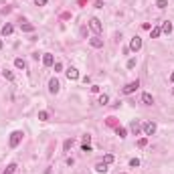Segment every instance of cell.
Instances as JSON below:
<instances>
[{"label": "cell", "mask_w": 174, "mask_h": 174, "mask_svg": "<svg viewBox=\"0 0 174 174\" xmlns=\"http://www.w3.org/2000/svg\"><path fill=\"white\" fill-rule=\"evenodd\" d=\"M43 65H45V67H53V65H55V57L51 53H45L43 55Z\"/></svg>", "instance_id": "ba28073f"}, {"label": "cell", "mask_w": 174, "mask_h": 174, "mask_svg": "<svg viewBox=\"0 0 174 174\" xmlns=\"http://www.w3.org/2000/svg\"><path fill=\"white\" fill-rule=\"evenodd\" d=\"M73 148V140H65V144H63V152H69Z\"/></svg>", "instance_id": "44dd1931"}, {"label": "cell", "mask_w": 174, "mask_h": 174, "mask_svg": "<svg viewBox=\"0 0 174 174\" xmlns=\"http://www.w3.org/2000/svg\"><path fill=\"white\" fill-rule=\"evenodd\" d=\"M81 150H83V152H91V146H89V144H85V142H83V146H81Z\"/></svg>", "instance_id": "f1b7e54d"}, {"label": "cell", "mask_w": 174, "mask_h": 174, "mask_svg": "<svg viewBox=\"0 0 174 174\" xmlns=\"http://www.w3.org/2000/svg\"><path fill=\"white\" fill-rule=\"evenodd\" d=\"M140 49H142V39L140 37H134V39L130 41V51L136 53V51H140Z\"/></svg>", "instance_id": "5b68a950"}, {"label": "cell", "mask_w": 174, "mask_h": 174, "mask_svg": "<svg viewBox=\"0 0 174 174\" xmlns=\"http://www.w3.org/2000/svg\"><path fill=\"white\" fill-rule=\"evenodd\" d=\"M2 75H4V79H8V81H14V73L8 71V69H4V71H2Z\"/></svg>", "instance_id": "d6986e66"}, {"label": "cell", "mask_w": 174, "mask_h": 174, "mask_svg": "<svg viewBox=\"0 0 174 174\" xmlns=\"http://www.w3.org/2000/svg\"><path fill=\"white\" fill-rule=\"evenodd\" d=\"M14 67L16 69H26V61H24V59H20V57H16L14 59Z\"/></svg>", "instance_id": "5bb4252c"}, {"label": "cell", "mask_w": 174, "mask_h": 174, "mask_svg": "<svg viewBox=\"0 0 174 174\" xmlns=\"http://www.w3.org/2000/svg\"><path fill=\"white\" fill-rule=\"evenodd\" d=\"M10 10H12V8H10V6H2V10H0V12H2V14H8Z\"/></svg>", "instance_id": "1f68e13d"}, {"label": "cell", "mask_w": 174, "mask_h": 174, "mask_svg": "<svg viewBox=\"0 0 174 174\" xmlns=\"http://www.w3.org/2000/svg\"><path fill=\"white\" fill-rule=\"evenodd\" d=\"M172 91H174V89H172Z\"/></svg>", "instance_id": "d590c367"}, {"label": "cell", "mask_w": 174, "mask_h": 174, "mask_svg": "<svg viewBox=\"0 0 174 174\" xmlns=\"http://www.w3.org/2000/svg\"><path fill=\"white\" fill-rule=\"evenodd\" d=\"M162 33H166V34H170V33H172V22H170V20L162 22Z\"/></svg>", "instance_id": "9a60e30c"}, {"label": "cell", "mask_w": 174, "mask_h": 174, "mask_svg": "<svg viewBox=\"0 0 174 174\" xmlns=\"http://www.w3.org/2000/svg\"><path fill=\"white\" fill-rule=\"evenodd\" d=\"M65 73H67V79H69V81H77V79H79V71L75 67H69Z\"/></svg>", "instance_id": "8992f818"}, {"label": "cell", "mask_w": 174, "mask_h": 174, "mask_svg": "<svg viewBox=\"0 0 174 174\" xmlns=\"http://www.w3.org/2000/svg\"><path fill=\"white\" fill-rule=\"evenodd\" d=\"M2 45H4V43H2V39H0V49H2Z\"/></svg>", "instance_id": "e575fe53"}, {"label": "cell", "mask_w": 174, "mask_h": 174, "mask_svg": "<svg viewBox=\"0 0 174 174\" xmlns=\"http://www.w3.org/2000/svg\"><path fill=\"white\" fill-rule=\"evenodd\" d=\"M156 6H158L160 10H164L166 6H168V2H166V0H156Z\"/></svg>", "instance_id": "603a6c76"}, {"label": "cell", "mask_w": 174, "mask_h": 174, "mask_svg": "<svg viewBox=\"0 0 174 174\" xmlns=\"http://www.w3.org/2000/svg\"><path fill=\"white\" fill-rule=\"evenodd\" d=\"M39 120L41 121H47L49 120V113H47V111H39Z\"/></svg>", "instance_id": "d4e9b609"}, {"label": "cell", "mask_w": 174, "mask_h": 174, "mask_svg": "<svg viewBox=\"0 0 174 174\" xmlns=\"http://www.w3.org/2000/svg\"><path fill=\"white\" fill-rule=\"evenodd\" d=\"M136 67V59H130V61H128V69H134Z\"/></svg>", "instance_id": "f546056e"}, {"label": "cell", "mask_w": 174, "mask_h": 174, "mask_svg": "<svg viewBox=\"0 0 174 174\" xmlns=\"http://www.w3.org/2000/svg\"><path fill=\"white\" fill-rule=\"evenodd\" d=\"M0 33L4 34V37H8V34H12V33H14V26H12V24H4V26H2V30H0Z\"/></svg>", "instance_id": "7c38bea8"}, {"label": "cell", "mask_w": 174, "mask_h": 174, "mask_svg": "<svg viewBox=\"0 0 174 174\" xmlns=\"http://www.w3.org/2000/svg\"><path fill=\"white\" fill-rule=\"evenodd\" d=\"M107 166H109V164H105V162H97L95 170H97V172H107Z\"/></svg>", "instance_id": "2e32d148"}, {"label": "cell", "mask_w": 174, "mask_h": 174, "mask_svg": "<svg viewBox=\"0 0 174 174\" xmlns=\"http://www.w3.org/2000/svg\"><path fill=\"white\" fill-rule=\"evenodd\" d=\"M138 146H140V148H146V146H148V140H146V138H140V140H138Z\"/></svg>", "instance_id": "4316f807"}, {"label": "cell", "mask_w": 174, "mask_h": 174, "mask_svg": "<svg viewBox=\"0 0 174 174\" xmlns=\"http://www.w3.org/2000/svg\"><path fill=\"white\" fill-rule=\"evenodd\" d=\"M170 81H174V71H172V75H170Z\"/></svg>", "instance_id": "836d02e7"}, {"label": "cell", "mask_w": 174, "mask_h": 174, "mask_svg": "<svg viewBox=\"0 0 174 174\" xmlns=\"http://www.w3.org/2000/svg\"><path fill=\"white\" fill-rule=\"evenodd\" d=\"M59 89H61V83L53 77L51 81H49V91H51V93H59Z\"/></svg>", "instance_id": "52a82bcc"}, {"label": "cell", "mask_w": 174, "mask_h": 174, "mask_svg": "<svg viewBox=\"0 0 174 174\" xmlns=\"http://www.w3.org/2000/svg\"><path fill=\"white\" fill-rule=\"evenodd\" d=\"M53 67H55V73H59V71H63V65L59 63V61H55V65H53Z\"/></svg>", "instance_id": "83f0119b"}, {"label": "cell", "mask_w": 174, "mask_h": 174, "mask_svg": "<svg viewBox=\"0 0 174 174\" xmlns=\"http://www.w3.org/2000/svg\"><path fill=\"white\" fill-rule=\"evenodd\" d=\"M99 103H101V105H107V103H109V95H105V93L99 95Z\"/></svg>", "instance_id": "7402d4cb"}, {"label": "cell", "mask_w": 174, "mask_h": 174, "mask_svg": "<svg viewBox=\"0 0 174 174\" xmlns=\"http://www.w3.org/2000/svg\"><path fill=\"white\" fill-rule=\"evenodd\" d=\"M14 172H16V164L12 162V164H8V166H6V170H4L2 174H14Z\"/></svg>", "instance_id": "ac0fdd59"}, {"label": "cell", "mask_w": 174, "mask_h": 174, "mask_svg": "<svg viewBox=\"0 0 174 174\" xmlns=\"http://www.w3.org/2000/svg\"><path fill=\"white\" fill-rule=\"evenodd\" d=\"M138 87H140V81H138V79H136V81L128 83V85L124 87V89H121V93H124V95H130V93H134L136 89H138Z\"/></svg>", "instance_id": "7a4b0ae2"}, {"label": "cell", "mask_w": 174, "mask_h": 174, "mask_svg": "<svg viewBox=\"0 0 174 174\" xmlns=\"http://www.w3.org/2000/svg\"><path fill=\"white\" fill-rule=\"evenodd\" d=\"M47 2H49V0H34V4H37V6H45Z\"/></svg>", "instance_id": "4dcf8cb0"}, {"label": "cell", "mask_w": 174, "mask_h": 174, "mask_svg": "<svg viewBox=\"0 0 174 174\" xmlns=\"http://www.w3.org/2000/svg\"><path fill=\"white\" fill-rule=\"evenodd\" d=\"M142 101H144L146 105H152V103H154V97H152V93H142Z\"/></svg>", "instance_id": "8fae6325"}, {"label": "cell", "mask_w": 174, "mask_h": 174, "mask_svg": "<svg viewBox=\"0 0 174 174\" xmlns=\"http://www.w3.org/2000/svg\"><path fill=\"white\" fill-rule=\"evenodd\" d=\"M130 166H132V168H138V166H140V160H138V158H132L130 160Z\"/></svg>", "instance_id": "484cf974"}, {"label": "cell", "mask_w": 174, "mask_h": 174, "mask_svg": "<svg viewBox=\"0 0 174 174\" xmlns=\"http://www.w3.org/2000/svg\"><path fill=\"white\" fill-rule=\"evenodd\" d=\"M142 130H144L146 136H154L156 134V124L154 121H146V124H142Z\"/></svg>", "instance_id": "3957f363"}, {"label": "cell", "mask_w": 174, "mask_h": 174, "mask_svg": "<svg viewBox=\"0 0 174 174\" xmlns=\"http://www.w3.org/2000/svg\"><path fill=\"white\" fill-rule=\"evenodd\" d=\"M103 162H105V164H111V162H113V154H105L103 156Z\"/></svg>", "instance_id": "cb8c5ba5"}, {"label": "cell", "mask_w": 174, "mask_h": 174, "mask_svg": "<svg viewBox=\"0 0 174 174\" xmlns=\"http://www.w3.org/2000/svg\"><path fill=\"white\" fill-rule=\"evenodd\" d=\"M107 126H116V117H107Z\"/></svg>", "instance_id": "d6a6232c"}, {"label": "cell", "mask_w": 174, "mask_h": 174, "mask_svg": "<svg viewBox=\"0 0 174 174\" xmlns=\"http://www.w3.org/2000/svg\"><path fill=\"white\" fill-rule=\"evenodd\" d=\"M116 134L120 136V138H126V136H128V130H126V128H121V126H117V128H116Z\"/></svg>", "instance_id": "e0dca14e"}, {"label": "cell", "mask_w": 174, "mask_h": 174, "mask_svg": "<svg viewBox=\"0 0 174 174\" xmlns=\"http://www.w3.org/2000/svg\"><path fill=\"white\" fill-rule=\"evenodd\" d=\"M89 26H91V30H93L95 34H99V33L103 30V26H101V20H99V18H91V20H89Z\"/></svg>", "instance_id": "277c9868"}, {"label": "cell", "mask_w": 174, "mask_h": 174, "mask_svg": "<svg viewBox=\"0 0 174 174\" xmlns=\"http://www.w3.org/2000/svg\"><path fill=\"white\" fill-rule=\"evenodd\" d=\"M89 45H91L93 49H101L103 47V41L99 39V37H91V39H89Z\"/></svg>", "instance_id": "30bf717a"}, {"label": "cell", "mask_w": 174, "mask_h": 174, "mask_svg": "<svg viewBox=\"0 0 174 174\" xmlns=\"http://www.w3.org/2000/svg\"><path fill=\"white\" fill-rule=\"evenodd\" d=\"M160 34H162V26H154V29H150V37L152 39H158Z\"/></svg>", "instance_id": "4fadbf2b"}, {"label": "cell", "mask_w": 174, "mask_h": 174, "mask_svg": "<svg viewBox=\"0 0 174 174\" xmlns=\"http://www.w3.org/2000/svg\"><path fill=\"white\" fill-rule=\"evenodd\" d=\"M130 130H132V134H134V136H140L142 124H140V121H132V124H130Z\"/></svg>", "instance_id": "9c48e42d"}, {"label": "cell", "mask_w": 174, "mask_h": 174, "mask_svg": "<svg viewBox=\"0 0 174 174\" xmlns=\"http://www.w3.org/2000/svg\"><path fill=\"white\" fill-rule=\"evenodd\" d=\"M22 132L20 130H16V132H12V134H10V140H8V144H10V148H16V146L20 144V142H22Z\"/></svg>", "instance_id": "6da1fadb"}, {"label": "cell", "mask_w": 174, "mask_h": 174, "mask_svg": "<svg viewBox=\"0 0 174 174\" xmlns=\"http://www.w3.org/2000/svg\"><path fill=\"white\" fill-rule=\"evenodd\" d=\"M20 29H22L24 33H33L34 26H33V24H29V22H24V24H20Z\"/></svg>", "instance_id": "ffe728a7"}]
</instances>
